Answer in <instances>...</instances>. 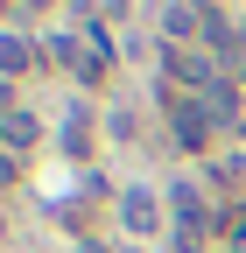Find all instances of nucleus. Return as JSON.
<instances>
[{
	"instance_id": "f257e3e1",
	"label": "nucleus",
	"mask_w": 246,
	"mask_h": 253,
	"mask_svg": "<svg viewBox=\"0 0 246 253\" xmlns=\"http://www.w3.org/2000/svg\"><path fill=\"white\" fill-rule=\"evenodd\" d=\"M176 134H183V148H204V134H211V113L183 99V106H176Z\"/></svg>"
},
{
	"instance_id": "f03ea898",
	"label": "nucleus",
	"mask_w": 246,
	"mask_h": 253,
	"mask_svg": "<svg viewBox=\"0 0 246 253\" xmlns=\"http://www.w3.org/2000/svg\"><path fill=\"white\" fill-rule=\"evenodd\" d=\"M120 211H127V225H134V232H155V218H162L148 190H127V197H120Z\"/></svg>"
},
{
	"instance_id": "7ed1b4c3",
	"label": "nucleus",
	"mask_w": 246,
	"mask_h": 253,
	"mask_svg": "<svg viewBox=\"0 0 246 253\" xmlns=\"http://www.w3.org/2000/svg\"><path fill=\"white\" fill-rule=\"evenodd\" d=\"M0 141H7V148H36V120H28V113H14L7 126H0Z\"/></svg>"
},
{
	"instance_id": "20e7f679",
	"label": "nucleus",
	"mask_w": 246,
	"mask_h": 253,
	"mask_svg": "<svg viewBox=\"0 0 246 253\" xmlns=\"http://www.w3.org/2000/svg\"><path fill=\"white\" fill-rule=\"evenodd\" d=\"M0 71H28V42L21 36H0Z\"/></svg>"
},
{
	"instance_id": "39448f33",
	"label": "nucleus",
	"mask_w": 246,
	"mask_h": 253,
	"mask_svg": "<svg viewBox=\"0 0 246 253\" xmlns=\"http://www.w3.org/2000/svg\"><path fill=\"white\" fill-rule=\"evenodd\" d=\"M0 113H7V120H14V91H7V78H0Z\"/></svg>"
},
{
	"instance_id": "423d86ee",
	"label": "nucleus",
	"mask_w": 246,
	"mask_h": 253,
	"mask_svg": "<svg viewBox=\"0 0 246 253\" xmlns=\"http://www.w3.org/2000/svg\"><path fill=\"white\" fill-rule=\"evenodd\" d=\"M7 176H14V162H0V183H7Z\"/></svg>"
}]
</instances>
